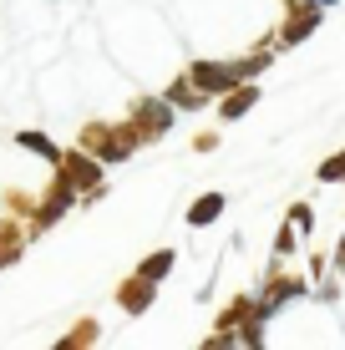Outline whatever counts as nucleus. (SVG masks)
<instances>
[{
  "instance_id": "f257e3e1",
  "label": "nucleus",
  "mask_w": 345,
  "mask_h": 350,
  "mask_svg": "<svg viewBox=\"0 0 345 350\" xmlns=\"http://www.w3.org/2000/svg\"><path fill=\"white\" fill-rule=\"evenodd\" d=\"M219 208H223V198H204V203H198V208H193V224L213 219V213H219Z\"/></svg>"
},
{
  "instance_id": "f03ea898",
  "label": "nucleus",
  "mask_w": 345,
  "mask_h": 350,
  "mask_svg": "<svg viewBox=\"0 0 345 350\" xmlns=\"http://www.w3.org/2000/svg\"><path fill=\"white\" fill-rule=\"evenodd\" d=\"M320 178H345V158H335V163H325V167H320Z\"/></svg>"
}]
</instances>
